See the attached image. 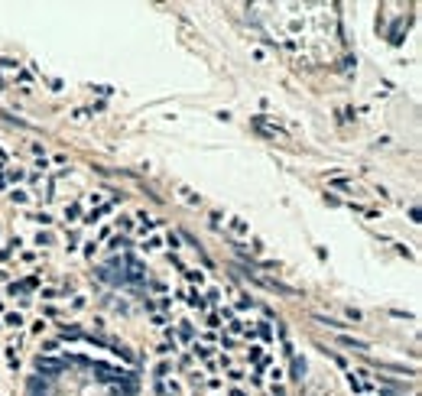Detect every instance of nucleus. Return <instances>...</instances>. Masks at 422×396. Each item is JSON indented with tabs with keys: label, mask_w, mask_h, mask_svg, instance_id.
I'll return each instance as SVG.
<instances>
[{
	"label": "nucleus",
	"mask_w": 422,
	"mask_h": 396,
	"mask_svg": "<svg viewBox=\"0 0 422 396\" xmlns=\"http://www.w3.org/2000/svg\"><path fill=\"white\" fill-rule=\"evenodd\" d=\"M114 208H117V198L108 201V205H101V208H94V211H88V215H85V224H98L101 218L108 215V211H114Z\"/></svg>",
	"instance_id": "f257e3e1"
},
{
	"label": "nucleus",
	"mask_w": 422,
	"mask_h": 396,
	"mask_svg": "<svg viewBox=\"0 0 422 396\" xmlns=\"http://www.w3.org/2000/svg\"><path fill=\"white\" fill-rule=\"evenodd\" d=\"M179 299H186V305H192V309H198V312L208 305V302H205V296L195 293V289H192V293H179Z\"/></svg>",
	"instance_id": "f03ea898"
},
{
	"label": "nucleus",
	"mask_w": 422,
	"mask_h": 396,
	"mask_svg": "<svg viewBox=\"0 0 422 396\" xmlns=\"http://www.w3.org/2000/svg\"><path fill=\"white\" fill-rule=\"evenodd\" d=\"M227 227H231L234 234H241V237L250 234V227H247V221H244V218H231V221H227Z\"/></svg>",
	"instance_id": "7ed1b4c3"
},
{
	"label": "nucleus",
	"mask_w": 422,
	"mask_h": 396,
	"mask_svg": "<svg viewBox=\"0 0 422 396\" xmlns=\"http://www.w3.org/2000/svg\"><path fill=\"white\" fill-rule=\"evenodd\" d=\"M4 357H7V364H10V371H16V367H20V354H16V345L4 348Z\"/></svg>",
	"instance_id": "20e7f679"
},
{
	"label": "nucleus",
	"mask_w": 422,
	"mask_h": 396,
	"mask_svg": "<svg viewBox=\"0 0 422 396\" xmlns=\"http://www.w3.org/2000/svg\"><path fill=\"white\" fill-rule=\"evenodd\" d=\"M10 201H13V205H30V192H26V189H13Z\"/></svg>",
	"instance_id": "39448f33"
},
{
	"label": "nucleus",
	"mask_w": 422,
	"mask_h": 396,
	"mask_svg": "<svg viewBox=\"0 0 422 396\" xmlns=\"http://www.w3.org/2000/svg\"><path fill=\"white\" fill-rule=\"evenodd\" d=\"M4 328H23V315H20V312H10V315L4 319Z\"/></svg>",
	"instance_id": "423d86ee"
},
{
	"label": "nucleus",
	"mask_w": 422,
	"mask_h": 396,
	"mask_svg": "<svg viewBox=\"0 0 422 396\" xmlns=\"http://www.w3.org/2000/svg\"><path fill=\"white\" fill-rule=\"evenodd\" d=\"M341 345H348V348H354V351H367V341H357V338H348V334H341Z\"/></svg>",
	"instance_id": "0eeeda50"
},
{
	"label": "nucleus",
	"mask_w": 422,
	"mask_h": 396,
	"mask_svg": "<svg viewBox=\"0 0 422 396\" xmlns=\"http://www.w3.org/2000/svg\"><path fill=\"white\" fill-rule=\"evenodd\" d=\"M182 273H186V279H189V283H198V286L205 283V273H201V270H189V267H186Z\"/></svg>",
	"instance_id": "6e6552de"
},
{
	"label": "nucleus",
	"mask_w": 422,
	"mask_h": 396,
	"mask_svg": "<svg viewBox=\"0 0 422 396\" xmlns=\"http://www.w3.org/2000/svg\"><path fill=\"white\" fill-rule=\"evenodd\" d=\"M52 244H56V237H52L49 231H39L36 234V247H52Z\"/></svg>",
	"instance_id": "1a4fd4ad"
},
{
	"label": "nucleus",
	"mask_w": 422,
	"mask_h": 396,
	"mask_svg": "<svg viewBox=\"0 0 422 396\" xmlns=\"http://www.w3.org/2000/svg\"><path fill=\"white\" fill-rule=\"evenodd\" d=\"M163 247V237L160 234H153V237H146L143 241V250H160Z\"/></svg>",
	"instance_id": "9d476101"
},
{
	"label": "nucleus",
	"mask_w": 422,
	"mask_h": 396,
	"mask_svg": "<svg viewBox=\"0 0 422 396\" xmlns=\"http://www.w3.org/2000/svg\"><path fill=\"white\" fill-rule=\"evenodd\" d=\"M33 221H36L39 227H49L52 224V215H49V211H36V215H33Z\"/></svg>",
	"instance_id": "9b49d317"
},
{
	"label": "nucleus",
	"mask_w": 422,
	"mask_h": 396,
	"mask_svg": "<svg viewBox=\"0 0 422 396\" xmlns=\"http://www.w3.org/2000/svg\"><path fill=\"white\" fill-rule=\"evenodd\" d=\"M257 334L263 341H273V331H270V322H257Z\"/></svg>",
	"instance_id": "f8f14e48"
},
{
	"label": "nucleus",
	"mask_w": 422,
	"mask_h": 396,
	"mask_svg": "<svg viewBox=\"0 0 422 396\" xmlns=\"http://www.w3.org/2000/svg\"><path fill=\"white\" fill-rule=\"evenodd\" d=\"M7 172V179H10V182H23L26 179V169H20V166H16V169H4Z\"/></svg>",
	"instance_id": "ddd939ff"
},
{
	"label": "nucleus",
	"mask_w": 422,
	"mask_h": 396,
	"mask_svg": "<svg viewBox=\"0 0 422 396\" xmlns=\"http://www.w3.org/2000/svg\"><path fill=\"white\" fill-rule=\"evenodd\" d=\"M302 374H305V364L299 357H293V380H302Z\"/></svg>",
	"instance_id": "4468645a"
},
{
	"label": "nucleus",
	"mask_w": 422,
	"mask_h": 396,
	"mask_svg": "<svg viewBox=\"0 0 422 396\" xmlns=\"http://www.w3.org/2000/svg\"><path fill=\"white\" fill-rule=\"evenodd\" d=\"M253 305H257V302H253L250 296H237V309H241V312H247V309H253Z\"/></svg>",
	"instance_id": "2eb2a0df"
},
{
	"label": "nucleus",
	"mask_w": 422,
	"mask_h": 396,
	"mask_svg": "<svg viewBox=\"0 0 422 396\" xmlns=\"http://www.w3.org/2000/svg\"><path fill=\"white\" fill-rule=\"evenodd\" d=\"M247 354H250V360H257V364H263V357H267V354H263V348H260V345H250V351H247Z\"/></svg>",
	"instance_id": "dca6fc26"
},
{
	"label": "nucleus",
	"mask_w": 422,
	"mask_h": 396,
	"mask_svg": "<svg viewBox=\"0 0 422 396\" xmlns=\"http://www.w3.org/2000/svg\"><path fill=\"white\" fill-rule=\"evenodd\" d=\"M78 215H82V205H78V201H75V205H68V208H65V221H75Z\"/></svg>",
	"instance_id": "f3484780"
},
{
	"label": "nucleus",
	"mask_w": 422,
	"mask_h": 396,
	"mask_svg": "<svg viewBox=\"0 0 422 396\" xmlns=\"http://www.w3.org/2000/svg\"><path fill=\"white\" fill-rule=\"evenodd\" d=\"M65 244H68V253L78 250V231H68V234H65Z\"/></svg>",
	"instance_id": "a211bd4d"
},
{
	"label": "nucleus",
	"mask_w": 422,
	"mask_h": 396,
	"mask_svg": "<svg viewBox=\"0 0 422 396\" xmlns=\"http://www.w3.org/2000/svg\"><path fill=\"white\" fill-rule=\"evenodd\" d=\"M46 328H49V322H46V319H36V322H33V328H30V331H33V334H42Z\"/></svg>",
	"instance_id": "6ab92c4d"
},
{
	"label": "nucleus",
	"mask_w": 422,
	"mask_h": 396,
	"mask_svg": "<svg viewBox=\"0 0 422 396\" xmlns=\"http://www.w3.org/2000/svg\"><path fill=\"white\" fill-rule=\"evenodd\" d=\"M108 237H111V224H104V227H101V231H98V237H94V244H101V241H108Z\"/></svg>",
	"instance_id": "aec40b11"
},
{
	"label": "nucleus",
	"mask_w": 422,
	"mask_h": 396,
	"mask_svg": "<svg viewBox=\"0 0 422 396\" xmlns=\"http://www.w3.org/2000/svg\"><path fill=\"white\" fill-rule=\"evenodd\" d=\"M205 302H221V289H208V296H205Z\"/></svg>",
	"instance_id": "412c9836"
},
{
	"label": "nucleus",
	"mask_w": 422,
	"mask_h": 396,
	"mask_svg": "<svg viewBox=\"0 0 422 396\" xmlns=\"http://www.w3.org/2000/svg\"><path fill=\"white\" fill-rule=\"evenodd\" d=\"M39 371H59V364H56V360H39Z\"/></svg>",
	"instance_id": "4be33fe9"
},
{
	"label": "nucleus",
	"mask_w": 422,
	"mask_h": 396,
	"mask_svg": "<svg viewBox=\"0 0 422 396\" xmlns=\"http://www.w3.org/2000/svg\"><path fill=\"white\" fill-rule=\"evenodd\" d=\"M179 334H182V338H192V325L189 322H179Z\"/></svg>",
	"instance_id": "5701e85b"
},
{
	"label": "nucleus",
	"mask_w": 422,
	"mask_h": 396,
	"mask_svg": "<svg viewBox=\"0 0 422 396\" xmlns=\"http://www.w3.org/2000/svg\"><path fill=\"white\" fill-rule=\"evenodd\" d=\"M208 328H211V331L221 328V315H208Z\"/></svg>",
	"instance_id": "b1692460"
},
{
	"label": "nucleus",
	"mask_w": 422,
	"mask_h": 396,
	"mask_svg": "<svg viewBox=\"0 0 422 396\" xmlns=\"http://www.w3.org/2000/svg\"><path fill=\"white\" fill-rule=\"evenodd\" d=\"M234 334H244V322H237V319H231V325H227Z\"/></svg>",
	"instance_id": "393cba45"
},
{
	"label": "nucleus",
	"mask_w": 422,
	"mask_h": 396,
	"mask_svg": "<svg viewBox=\"0 0 422 396\" xmlns=\"http://www.w3.org/2000/svg\"><path fill=\"white\" fill-rule=\"evenodd\" d=\"M56 315H59V309H52V305H46V309H42V315H39V319H56Z\"/></svg>",
	"instance_id": "a878e982"
},
{
	"label": "nucleus",
	"mask_w": 422,
	"mask_h": 396,
	"mask_svg": "<svg viewBox=\"0 0 422 396\" xmlns=\"http://www.w3.org/2000/svg\"><path fill=\"white\" fill-rule=\"evenodd\" d=\"M59 293H56V289H52V286H46V289H42V293H39V299H56Z\"/></svg>",
	"instance_id": "bb28decb"
},
{
	"label": "nucleus",
	"mask_w": 422,
	"mask_h": 396,
	"mask_svg": "<svg viewBox=\"0 0 422 396\" xmlns=\"http://www.w3.org/2000/svg\"><path fill=\"white\" fill-rule=\"evenodd\" d=\"M117 224L124 227V231H130V227H134V218H117Z\"/></svg>",
	"instance_id": "cd10ccee"
},
{
	"label": "nucleus",
	"mask_w": 422,
	"mask_h": 396,
	"mask_svg": "<svg viewBox=\"0 0 422 396\" xmlns=\"http://www.w3.org/2000/svg\"><path fill=\"white\" fill-rule=\"evenodd\" d=\"M56 348H59V341H42V351H46V354H52Z\"/></svg>",
	"instance_id": "c85d7f7f"
},
{
	"label": "nucleus",
	"mask_w": 422,
	"mask_h": 396,
	"mask_svg": "<svg viewBox=\"0 0 422 396\" xmlns=\"http://www.w3.org/2000/svg\"><path fill=\"white\" fill-rule=\"evenodd\" d=\"M111 247H114V250H120V247H127V241H124V237H114Z\"/></svg>",
	"instance_id": "c756f323"
},
{
	"label": "nucleus",
	"mask_w": 422,
	"mask_h": 396,
	"mask_svg": "<svg viewBox=\"0 0 422 396\" xmlns=\"http://www.w3.org/2000/svg\"><path fill=\"white\" fill-rule=\"evenodd\" d=\"M72 309L78 312V309H85V296H75V302H72Z\"/></svg>",
	"instance_id": "7c9ffc66"
},
{
	"label": "nucleus",
	"mask_w": 422,
	"mask_h": 396,
	"mask_svg": "<svg viewBox=\"0 0 422 396\" xmlns=\"http://www.w3.org/2000/svg\"><path fill=\"white\" fill-rule=\"evenodd\" d=\"M231 396H244V393H241V390H231Z\"/></svg>",
	"instance_id": "2f4dec72"
}]
</instances>
